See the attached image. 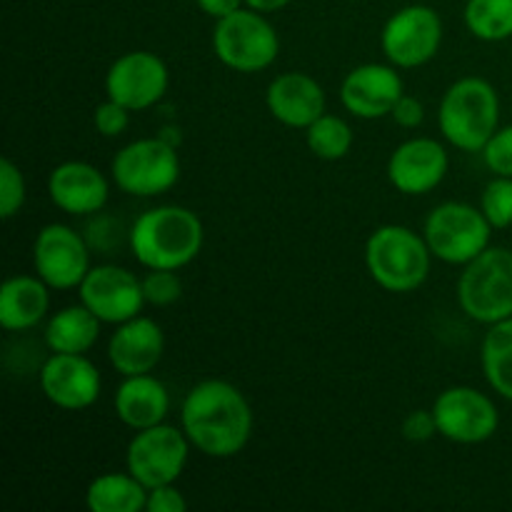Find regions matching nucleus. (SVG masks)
<instances>
[{
    "instance_id": "16",
    "label": "nucleus",
    "mask_w": 512,
    "mask_h": 512,
    "mask_svg": "<svg viewBox=\"0 0 512 512\" xmlns=\"http://www.w3.org/2000/svg\"><path fill=\"white\" fill-rule=\"evenodd\" d=\"M403 78L395 65L365 63L350 70L340 85L345 110L360 120H378L393 113L403 95Z\"/></svg>"
},
{
    "instance_id": "29",
    "label": "nucleus",
    "mask_w": 512,
    "mask_h": 512,
    "mask_svg": "<svg viewBox=\"0 0 512 512\" xmlns=\"http://www.w3.org/2000/svg\"><path fill=\"white\" fill-rule=\"evenodd\" d=\"M140 283H143L145 303L155 305V308L178 303L183 295V280H180L178 270H148Z\"/></svg>"
},
{
    "instance_id": "25",
    "label": "nucleus",
    "mask_w": 512,
    "mask_h": 512,
    "mask_svg": "<svg viewBox=\"0 0 512 512\" xmlns=\"http://www.w3.org/2000/svg\"><path fill=\"white\" fill-rule=\"evenodd\" d=\"M480 363L490 388L512 403V318L488 325L480 348Z\"/></svg>"
},
{
    "instance_id": "23",
    "label": "nucleus",
    "mask_w": 512,
    "mask_h": 512,
    "mask_svg": "<svg viewBox=\"0 0 512 512\" xmlns=\"http://www.w3.org/2000/svg\"><path fill=\"white\" fill-rule=\"evenodd\" d=\"M100 335V320L80 305L55 313L45 325V345L50 353H88Z\"/></svg>"
},
{
    "instance_id": "18",
    "label": "nucleus",
    "mask_w": 512,
    "mask_h": 512,
    "mask_svg": "<svg viewBox=\"0 0 512 512\" xmlns=\"http://www.w3.org/2000/svg\"><path fill=\"white\" fill-rule=\"evenodd\" d=\"M163 353V328L153 318H143V315H135V318L120 323L108 340L110 365L123 378L153 373L163 360Z\"/></svg>"
},
{
    "instance_id": "28",
    "label": "nucleus",
    "mask_w": 512,
    "mask_h": 512,
    "mask_svg": "<svg viewBox=\"0 0 512 512\" xmlns=\"http://www.w3.org/2000/svg\"><path fill=\"white\" fill-rule=\"evenodd\" d=\"M480 210L488 218L493 228L503 230L512 225V178L505 175H495L488 185H485L483 195H480Z\"/></svg>"
},
{
    "instance_id": "8",
    "label": "nucleus",
    "mask_w": 512,
    "mask_h": 512,
    "mask_svg": "<svg viewBox=\"0 0 512 512\" xmlns=\"http://www.w3.org/2000/svg\"><path fill=\"white\" fill-rule=\"evenodd\" d=\"M115 185L135 198H155L178 183L180 158L165 138H140L120 148L113 158Z\"/></svg>"
},
{
    "instance_id": "13",
    "label": "nucleus",
    "mask_w": 512,
    "mask_h": 512,
    "mask_svg": "<svg viewBox=\"0 0 512 512\" xmlns=\"http://www.w3.org/2000/svg\"><path fill=\"white\" fill-rule=\"evenodd\" d=\"M170 73L160 55L150 50H133L115 60L105 75V93L110 100L125 105L130 113L153 108L168 93Z\"/></svg>"
},
{
    "instance_id": "34",
    "label": "nucleus",
    "mask_w": 512,
    "mask_h": 512,
    "mask_svg": "<svg viewBox=\"0 0 512 512\" xmlns=\"http://www.w3.org/2000/svg\"><path fill=\"white\" fill-rule=\"evenodd\" d=\"M148 512H185L188 510V500L185 495L175 488V483L158 485V488L148 490V503H145Z\"/></svg>"
},
{
    "instance_id": "20",
    "label": "nucleus",
    "mask_w": 512,
    "mask_h": 512,
    "mask_svg": "<svg viewBox=\"0 0 512 512\" xmlns=\"http://www.w3.org/2000/svg\"><path fill=\"white\" fill-rule=\"evenodd\" d=\"M265 103L278 123L305 130L325 113V90L313 75L290 70L273 78Z\"/></svg>"
},
{
    "instance_id": "31",
    "label": "nucleus",
    "mask_w": 512,
    "mask_h": 512,
    "mask_svg": "<svg viewBox=\"0 0 512 512\" xmlns=\"http://www.w3.org/2000/svg\"><path fill=\"white\" fill-rule=\"evenodd\" d=\"M483 160L490 173L512 178V125L495 130V135L483 148Z\"/></svg>"
},
{
    "instance_id": "30",
    "label": "nucleus",
    "mask_w": 512,
    "mask_h": 512,
    "mask_svg": "<svg viewBox=\"0 0 512 512\" xmlns=\"http://www.w3.org/2000/svg\"><path fill=\"white\" fill-rule=\"evenodd\" d=\"M25 203V178L10 158L0 160V218L10 220Z\"/></svg>"
},
{
    "instance_id": "35",
    "label": "nucleus",
    "mask_w": 512,
    "mask_h": 512,
    "mask_svg": "<svg viewBox=\"0 0 512 512\" xmlns=\"http://www.w3.org/2000/svg\"><path fill=\"white\" fill-rule=\"evenodd\" d=\"M390 118L400 125V128H418L425 118V108L415 95H400V100L395 103Z\"/></svg>"
},
{
    "instance_id": "5",
    "label": "nucleus",
    "mask_w": 512,
    "mask_h": 512,
    "mask_svg": "<svg viewBox=\"0 0 512 512\" xmlns=\"http://www.w3.org/2000/svg\"><path fill=\"white\" fill-rule=\"evenodd\" d=\"M460 310L483 325L512 318V250L485 248L463 265L458 278Z\"/></svg>"
},
{
    "instance_id": "6",
    "label": "nucleus",
    "mask_w": 512,
    "mask_h": 512,
    "mask_svg": "<svg viewBox=\"0 0 512 512\" xmlns=\"http://www.w3.org/2000/svg\"><path fill=\"white\" fill-rule=\"evenodd\" d=\"M213 50L225 68L238 73H260L278 58L280 38L265 13L240 8L215 20Z\"/></svg>"
},
{
    "instance_id": "21",
    "label": "nucleus",
    "mask_w": 512,
    "mask_h": 512,
    "mask_svg": "<svg viewBox=\"0 0 512 512\" xmlns=\"http://www.w3.org/2000/svg\"><path fill=\"white\" fill-rule=\"evenodd\" d=\"M113 408L120 423L130 430L153 428L165 423L170 413L168 388L150 373L128 375L115 390Z\"/></svg>"
},
{
    "instance_id": "7",
    "label": "nucleus",
    "mask_w": 512,
    "mask_h": 512,
    "mask_svg": "<svg viewBox=\"0 0 512 512\" xmlns=\"http://www.w3.org/2000/svg\"><path fill=\"white\" fill-rule=\"evenodd\" d=\"M493 225L475 205L450 203L438 205L425 220L423 238L430 253L448 265H465L490 248Z\"/></svg>"
},
{
    "instance_id": "1",
    "label": "nucleus",
    "mask_w": 512,
    "mask_h": 512,
    "mask_svg": "<svg viewBox=\"0 0 512 512\" xmlns=\"http://www.w3.org/2000/svg\"><path fill=\"white\" fill-rule=\"evenodd\" d=\"M180 425L208 458H235L253 435V408L228 380H203L183 400Z\"/></svg>"
},
{
    "instance_id": "17",
    "label": "nucleus",
    "mask_w": 512,
    "mask_h": 512,
    "mask_svg": "<svg viewBox=\"0 0 512 512\" xmlns=\"http://www.w3.org/2000/svg\"><path fill=\"white\" fill-rule=\"evenodd\" d=\"M448 153L433 138H413L400 143L388 160V178L405 195H425L438 188L448 173Z\"/></svg>"
},
{
    "instance_id": "12",
    "label": "nucleus",
    "mask_w": 512,
    "mask_h": 512,
    "mask_svg": "<svg viewBox=\"0 0 512 512\" xmlns=\"http://www.w3.org/2000/svg\"><path fill=\"white\" fill-rule=\"evenodd\" d=\"M33 268L50 290L80 288L90 270V250L78 230L63 223H50L35 235Z\"/></svg>"
},
{
    "instance_id": "11",
    "label": "nucleus",
    "mask_w": 512,
    "mask_h": 512,
    "mask_svg": "<svg viewBox=\"0 0 512 512\" xmlns=\"http://www.w3.org/2000/svg\"><path fill=\"white\" fill-rule=\"evenodd\" d=\"M433 415L438 433L460 445L485 443L498 433L500 425V413L493 400L468 385L443 390L433 403Z\"/></svg>"
},
{
    "instance_id": "3",
    "label": "nucleus",
    "mask_w": 512,
    "mask_h": 512,
    "mask_svg": "<svg viewBox=\"0 0 512 512\" xmlns=\"http://www.w3.org/2000/svg\"><path fill=\"white\" fill-rule=\"evenodd\" d=\"M443 138L465 153H483L500 128V98L485 78H460L445 90L438 110Z\"/></svg>"
},
{
    "instance_id": "33",
    "label": "nucleus",
    "mask_w": 512,
    "mask_h": 512,
    "mask_svg": "<svg viewBox=\"0 0 512 512\" xmlns=\"http://www.w3.org/2000/svg\"><path fill=\"white\" fill-rule=\"evenodd\" d=\"M403 438L410 443H428L433 435H438V423H435L433 410H413L403 420Z\"/></svg>"
},
{
    "instance_id": "36",
    "label": "nucleus",
    "mask_w": 512,
    "mask_h": 512,
    "mask_svg": "<svg viewBox=\"0 0 512 512\" xmlns=\"http://www.w3.org/2000/svg\"><path fill=\"white\" fill-rule=\"evenodd\" d=\"M195 3H198L200 10H203V13H208L210 18L220 20V18H225V15H230V13H235V10L243 8L245 0H195Z\"/></svg>"
},
{
    "instance_id": "19",
    "label": "nucleus",
    "mask_w": 512,
    "mask_h": 512,
    "mask_svg": "<svg viewBox=\"0 0 512 512\" xmlns=\"http://www.w3.org/2000/svg\"><path fill=\"white\" fill-rule=\"evenodd\" d=\"M48 195L55 208L68 215H93L108 203V180L95 165L68 160L53 168L48 178Z\"/></svg>"
},
{
    "instance_id": "9",
    "label": "nucleus",
    "mask_w": 512,
    "mask_h": 512,
    "mask_svg": "<svg viewBox=\"0 0 512 512\" xmlns=\"http://www.w3.org/2000/svg\"><path fill=\"white\" fill-rule=\"evenodd\" d=\"M190 440L183 428L173 425H153V428L135 430L133 440L125 450V465L148 490L158 485H170L183 475L188 465Z\"/></svg>"
},
{
    "instance_id": "24",
    "label": "nucleus",
    "mask_w": 512,
    "mask_h": 512,
    "mask_svg": "<svg viewBox=\"0 0 512 512\" xmlns=\"http://www.w3.org/2000/svg\"><path fill=\"white\" fill-rule=\"evenodd\" d=\"M148 503V488L133 473L98 475L85 490V505L93 512H138Z\"/></svg>"
},
{
    "instance_id": "10",
    "label": "nucleus",
    "mask_w": 512,
    "mask_h": 512,
    "mask_svg": "<svg viewBox=\"0 0 512 512\" xmlns=\"http://www.w3.org/2000/svg\"><path fill=\"white\" fill-rule=\"evenodd\" d=\"M443 20L430 5H405L390 15L380 33V48L395 68H420L438 55Z\"/></svg>"
},
{
    "instance_id": "2",
    "label": "nucleus",
    "mask_w": 512,
    "mask_h": 512,
    "mask_svg": "<svg viewBox=\"0 0 512 512\" xmlns=\"http://www.w3.org/2000/svg\"><path fill=\"white\" fill-rule=\"evenodd\" d=\"M203 243V223L183 205H160L145 210L130 228V250L148 270L185 268L198 258Z\"/></svg>"
},
{
    "instance_id": "27",
    "label": "nucleus",
    "mask_w": 512,
    "mask_h": 512,
    "mask_svg": "<svg viewBox=\"0 0 512 512\" xmlns=\"http://www.w3.org/2000/svg\"><path fill=\"white\" fill-rule=\"evenodd\" d=\"M305 140L315 158L340 160L353 148V130L338 115L323 113L313 125L305 128Z\"/></svg>"
},
{
    "instance_id": "37",
    "label": "nucleus",
    "mask_w": 512,
    "mask_h": 512,
    "mask_svg": "<svg viewBox=\"0 0 512 512\" xmlns=\"http://www.w3.org/2000/svg\"><path fill=\"white\" fill-rule=\"evenodd\" d=\"M290 0H245V5L253 10H260V13H275V10L285 8Z\"/></svg>"
},
{
    "instance_id": "26",
    "label": "nucleus",
    "mask_w": 512,
    "mask_h": 512,
    "mask_svg": "<svg viewBox=\"0 0 512 512\" xmlns=\"http://www.w3.org/2000/svg\"><path fill=\"white\" fill-rule=\"evenodd\" d=\"M465 25L485 43L512 38V0H468Z\"/></svg>"
},
{
    "instance_id": "4",
    "label": "nucleus",
    "mask_w": 512,
    "mask_h": 512,
    "mask_svg": "<svg viewBox=\"0 0 512 512\" xmlns=\"http://www.w3.org/2000/svg\"><path fill=\"white\" fill-rule=\"evenodd\" d=\"M430 253L423 235L405 225H383L365 243V265L388 293H413L428 280Z\"/></svg>"
},
{
    "instance_id": "15",
    "label": "nucleus",
    "mask_w": 512,
    "mask_h": 512,
    "mask_svg": "<svg viewBox=\"0 0 512 512\" xmlns=\"http://www.w3.org/2000/svg\"><path fill=\"white\" fill-rule=\"evenodd\" d=\"M103 380L85 353H53L40 368V390L60 410H85L98 400Z\"/></svg>"
},
{
    "instance_id": "32",
    "label": "nucleus",
    "mask_w": 512,
    "mask_h": 512,
    "mask_svg": "<svg viewBox=\"0 0 512 512\" xmlns=\"http://www.w3.org/2000/svg\"><path fill=\"white\" fill-rule=\"evenodd\" d=\"M130 123V110L125 105L115 103V100H105L95 108L93 113V125L100 135L105 138H118L120 133H125Z\"/></svg>"
},
{
    "instance_id": "14",
    "label": "nucleus",
    "mask_w": 512,
    "mask_h": 512,
    "mask_svg": "<svg viewBox=\"0 0 512 512\" xmlns=\"http://www.w3.org/2000/svg\"><path fill=\"white\" fill-rule=\"evenodd\" d=\"M80 303L100 323L120 325L140 315L145 305L143 283L120 265H95L78 288Z\"/></svg>"
},
{
    "instance_id": "22",
    "label": "nucleus",
    "mask_w": 512,
    "mask_h": 512,
    "mask_svg": "<svg viewBox=\"0 0 512 512\" xmlns=\"http://www.w3.org/2000/svg\"><path fill=\"white\" fill-rule=\"evenodd\" d=\"M50 285L38 275H13L0 288V325L8 333L35 328L48 315Z\"/></svg>"
}]
</instances>
